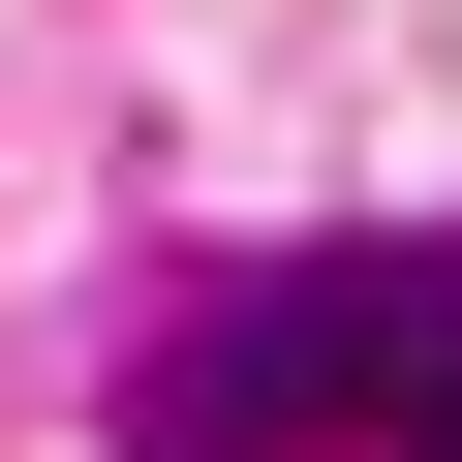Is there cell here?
<instances>
[{
    "label": "cell",
    "instance_id": "1",
    "mask_svg": "<svg viewBox=\"0 0 462 462\" xmlns=\"http://www.w3.org/2000/svg\"><path fill=\"white\" fill-rule=\"evenodd\" d=\"M431 370H462V278H431V247H339V278H278V309H216V339L154 370V431H185V462H278V431H401Z\"/></svg>",
    "mask_w": 462,
    "mask_h": 462
},
{
    "label": "cell",
    "instance_id": "2",
    "mask_svg": "<svg viewBox=\"0 0 462 462\" xmlns=\"http://www.w3.org/2000/svg\"><path fill=\"white\" fill-rule=\"evenodd\" d=\"M401 462H462V370H431V401H401Z\"/></svg>",
    "mask_w": 462,
    "mask_h": 462
}]
</instances>
